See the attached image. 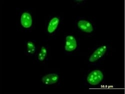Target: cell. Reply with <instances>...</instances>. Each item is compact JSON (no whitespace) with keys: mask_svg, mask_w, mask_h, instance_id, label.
Here are the masks:
<instances>
[{"mask_svg":"<svg viewBox=\"0 0 125 94\" xmlns=\"http://www.w3.org/2000/svg\"><path fill=\"white\" fill-rule=\"evenodd\" d=\"M104 78L103 73L100 70H94L91 72L87 77V82L89 84L95 86L99 85Z\"/></svg>","mask_w":125,"mask_h":94,"instance_id":"1","label":"cell"},{"mask_svg":"<svg viewBox=\"0 0 125 94\" xmlns=\"http://www.w3.org/2000/svg\"><path fill=\"white\" fill-rule=\"evenodd\" d=\"M107 49L108 47L105 45L99 47L94 52V53L90 56L89 58V62L94 63L100 59L106 54Z\"/></svg>","mask_w":125,"mask_h":94,"instance_id":"2","label":"cell"},{"mask_svg":"<svg viewBox=\"0 0 125 94\" xmlns=\"http://www.w3.org/2000/svg\"><path fill=\"white\" fill-rule=\"evenodd\" d=\"M77 47V43L75 38L71 35L68 36L66 39L65 50L67 52H72Z\"/></svg>","mask_w":125,"mask_h":94,"instance_id":"3","label":"cell"},{"mask_svg":"<svg viewBox=\"0 0 125 94\" xmlns=\"http://www.w3.org/2000/svg\"><path fill=\"white\" fill-rule=\"evenodd\" d=\"M78 27L83 32L87 33H91L93 31L92 24L85 20H80L78 23Z\"/></svg>","mask_w":125,"mask_h":94,"instance_id":"4","label":"cell"},{"mask_svg":"<svg viewBox=\"0 0 125 94\" xmlns=\"http://www.w3.org/2000/svg\"><path fill=\"white\" fill-rule=\"evenodd\" d=\"M59 79V77L57 74H55V73H52V74H49L44 76L42 78V81L44 84L50 85L57 83Z\"/></svg>","mask_w":125,"mask_h":94,"instance_id":"5","label":"cell"},{"mask_svg":"<svg viewBox=\"0 0 125 94\" xmlns=\"http://www.w3.org/2000/svg\"><path fill=\"white\" fill-rule=\"evenodd\" d=\"M32 18L31 14L28 12L24 13L21 18V23L22 26L26 28L29 29L32 25Z\"/></svg>","mask_w":125,"mask_h":94,"instance_id":"6","label":"cell"},{"mask_svg":"<svg viewBox=\"0 0 125 94\" xmlns=\"http://www.w3.org/2000/svg\"><path fill=\"white\" fill-rule=\"evenodd\" d=\"M60 23V19L58 17L52 18L49 23L47 31L49 34L53 33L57 29Z\"/></svg>","mask_w":125,"mask_h":94,"instance_id":"7","label":"cell"},{"mask_svg":"<svg viewBox=\"0 0 125 94\" xmlns=\"http://www.w3.org/2000/svg\"><path fill=\"white\" fill-rule=\"evenodd\" d=\"M36 50L35 44L32 41H29L27 43V52L29 55H33Z\"/></svg>","mask_w":125,"mask_h":94,"instance_id":"8","label":"cell"},{"mask_svg":"<svg viewBox=\"0 0 125 94\" xmlns=\"http://www.w3.org/2000/svg\"><path fill=\"white\" fill-rule=\"evenodd\" d=\"M48 54V51L45 47H42L38 54V60L40 61H44Z\"/></svg>","mask_w":125,"mask_h":94,"instance_id":"9","label":"cell"}]
</instances>
